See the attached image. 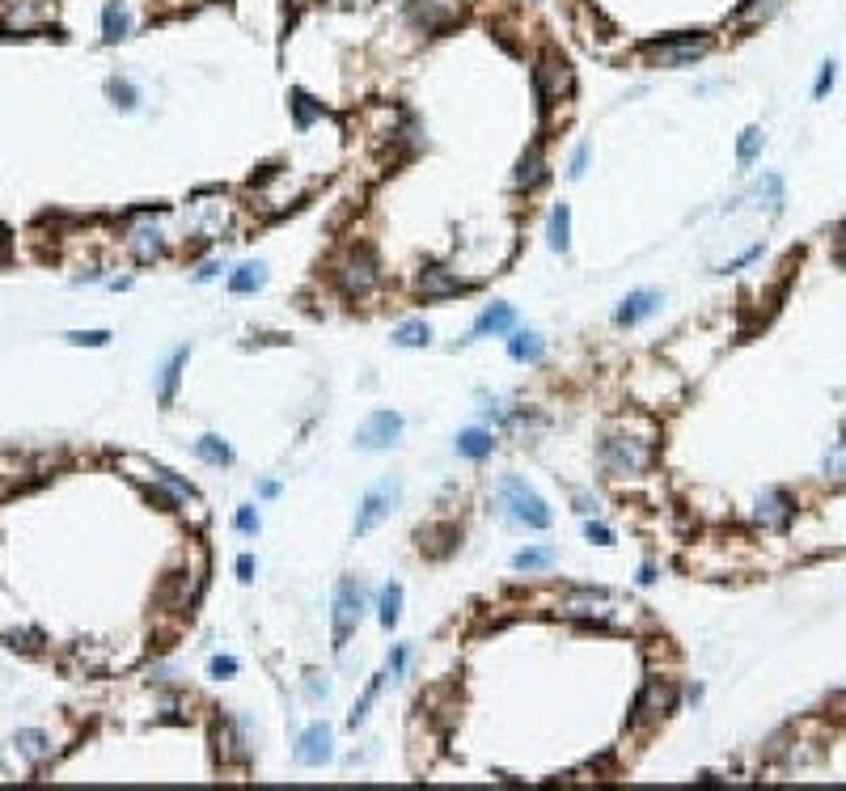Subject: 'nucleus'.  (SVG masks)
I'll return each mask as SVG.
<instances>
[{"label":"nucleus","instance_id":"nucleus-42","mask_svg":"<svg viewBox=\"0 0 846 791\" xmlns=\"http://www.w3.org/2000/svg\"><path fill=\"white\" fill-rule=\"evenodd\" d=\"M584 538L593 541V546H614V529H610V525H601V521H588V525H584Z\"/></svg>","mask_w":846,"mask_h":791},{"label":"nucleus","instance_id":"nucleus-6","mask_svg":"<svg viewBox=\"0 0 846 791\" xmlns=\"http://www.w3.org/2000/svg\"><path fill=\"white\" fill-rule=\"evenodd\" d=\"M711 51V39L707 35H669L660 42H648L643 47V59L652 68H690L694 59H703Z\"/></svg>","mask_w":846,"mask_h":791},{"label":"nucleus","instance_id":"nucleus-36","mask_svg":"<svg viewBox=\"0 0 846 791\" xmlns=\"http://www.w3.org/2000/svg\"><path fill=\"white\" fill-rule=\"evenodd\" d=\"M821 470H826L829 483H846V441H838L834 449H829L826 462H821Z\"/></svg>","mask_w":846,"mask_h":791},{"label":"nucleus","instance_id":"nucleus-40","mask_svg":"<svg viewBox=\"0 0 846 791\" xmlns=\"http://www.w3.org/2000/svg\"><path fill=\"white\" fill-rule=\"evenodd\" d=\"M258 525H263V521H258V512H254V503H246V508H237V517H233V529H237V534H246V538H254V534H258Z\"/></svg>","mask_w":846,"mask_h":791},{"label":"nucleus","instance_id":"nucleus-10","mask_svg":"<svg viewBox=\"0 0 846 791\" xmlns=\"http://www.w3.org/2000/svg\"><path fill=\"white\" fill-rule=\"evenodd\" d=\"M292 757H296V766H327L335 757V728L330 724H309L305 733L296 736Z\"/></svg>","mask_w":846,"mask_h":791},{"label":"nucleus","instance_id":"nucleus-41","mask_svg":"<svg viewBox=\"0 0 846 791\" xmlns=\"http://www.w3.org/2000/svg\"><path fill=\"white\" fill-rule=\"evenodd\" d=\"M774 9H779V0H741V9H736V18L753 21V18H766V13H774Z\"/></svg>","mask_w":846,"mask_h":791},{"label":"nucleus","instance_id":"nucleus-14","mask_svg":"<svg viewBox=\"0 0 846 791\" xmlns=\"http://www.w3.org/2000/svg\"><path fill=\"white\" fill-rule=\"evenodd\" d=\"M656 309H660V292L656 288H634L627 292L622 301H618L614 309V322L618 326H639V322H648Z\"/></svg>","mask_w":846,"mask_h":791},{"label":"nucleus","instance_id":"nucleus-45","mask_svg":"<svg viewBox=\"0 0 846 791\" xmlns=\"http://www.w3.org/2000/svg\"><path fill=\"white\" fill-rule=\"evenodd\" d=\"M829 89H834V59H826V64H821V73H817V85H812V97H826Z\"/></svg>","mask_w":846,"mask_h":791},{"label":"nucleus","instance_id":"nucleus-43","mask_svg":"<svg viewBox=\"0 0 846 791\" xmlns=\"http://www.w3.org/2000/svg\"><path fill=\"white\" fill-rule=\"evenodd\" d=\"M237 673V660L233 657H212L208 660V677H216V681H225V677Z\"/></svg>","mask_w":846,"mask_h":791},{"label":"nucleus","instance_id":"nucleus-11","mask_svg":"<svg viewBox=\"0 0 846 791\" xmlns=\"http://www.w3.org/2000/svg\"><path fill=\"white\" fill-rule=\"evenodd\" d=\"M462 288H465L462 275L441 267V263H427V267L415 275V292H419L423 301H449V296H458Z\"/></svg>","mask_w":846,"mask_h":791},{"label":"nucleus","instance_id":"nucleus-12","mask_svg":"<svg viewBox=\"0 0 846 791\" xmlns=\"http://www.w3.org/2000/svg\"><path fill=\"white\" fill-rule=\"evenodd\" d=\"M791 517H796V500H791L783 487H770V491H762L758 503H753V521L762 525V529H788Z\"/></svg>","mask_w":846,"mask_h":791},{"label":"nucleus","instance_id":"nucleus-3","mask_svg":"<svg viewBox=\"0 0 846 791\" xmlns=\"http://www.w3.org/2000/svg\"><path fill=\"white\" fill-rule=\"evenodd\" d=\"M596 453H601V465L610 479H634L652 465V444L639 436H605Z\"/></svg>","mask_w":846,"mask_h":791},{"label":"nucleus","instance_id":"nucleus-13","mask_svg":"<svg viewBox=\"0 0 846 791\" xmlns=\"http://www.w3.org/2000/svg\"><path fill=\"white\" fill-rule=\"evenodd\" d=\"M610 610H614V597H610V593H601V588H580V593H572V597L558 605V614H567V618H588V622H601V618H610Z\"/></svg>","mask_w":846,"mask_h":791},{"label":"nucleus","instance_id":"nucleus-25","mask_svg":"<svg viewBox=\"0 0 846 791\" xmlns=\"http://www.w3.org/2000/svg\"><path fill=\"white\" fill-rule=\"evenodd\" d=\"M558 559L555 546H525V550H517L512 555V572H525V576H534V572H546L550 563Z\"/></svg>","mask_w":846,"mask_h":791},{"label":"nucleus","instance_id":"nucleus-8","mask_svg":"<svg viewBox=\"0 0 846 791\" xmlns=\"http://www.w3.org/2000/svg\"><path fill=\"white\" fill-rule=\"evenodd\" d=\"M673 707H677L673 686H669L665 677H648L643 690H639L634 703H631V728H648V724H656V719H665Z\"/></svg>","mask_w":846,"mask_h":791},{"label":"nucleus","instance_id":"nucleus-1","mask_svg":"<svg viewBox=\"0 0 846 791\" xmlns=\"http://www.w3.org/2000/svg\"><path fill=\"white\" fill-rule=\"evenodd\" d=\"M330 284L343 292L347 301H365L368 292L381 284V263L368 246H347L335 263H330Z\"/></svg>","mask_w":846,"mask_h":791},{"label":"nucleus","instance_id":"nucleus-50","mask_svg":"<svg viewBox=\"0 0 846 791\" xmlns=\"http://www.w3.org/2000/svg\"><path fill=\"white\" fill-rule=\"evenodd\" d=\"M639 584H656V567H652V563H643V567H639Z\"/></svg>","mask_w":846,"mask_h":791},{"label":"nucleus","instance_id":"nucleus-53","mask_svg":"<svg viewBox=\"0 0 846 791\" xmlns=\"http://www.w3.org/2000/svg\"><path fill=\"white\" fill-rule=\"evenodd\" d=\"M842 441H846V424H842Z\"/></svg>","mask_w":846,"mask_h":791},{"label":"nucleus","instance_id":"nucleus-2","mask_svg":"<svg viewBox=\"0 0 846 791\" xmlns=\"http://www.w3.org/2000/svg\"><path fill=\"white\" fill-rule=\"evenodd\" d=\"M365 610H368V597H365V584L360 580L343 576L339 584H335V610H330V648L335 652H343L347 639L360 631V622H365Z\"/></svg>","mask_w":846,"mask_h":791},{"label":"nucleus","instance_id":"nucleus-29","mask_svg":"<svg viewBox=\"0 0 846 791\" xmlns=\"http://www.w3.org/2000/svg\"><path fill=\"white\" fill-rule=\"evenodd\" d=\"M389 343H394V348H427V343H432V326H427L423 318H411L403 326H394Z\"/></svg>","mask_w":846,"mask_h":791},{"label":"nucleus","instance_id":"nucleus-9","mask_svg":"<svg viewBox=\"0 0 846 791\" xmlns=\"http://www.w3.org/2000/svg\"><path fill=\"white\" fill-rule=\"evenodd\" d=\"M403 415L398 411H389V406H381V411H373L365 424L356 427V449H365V453H381V449H394V444L403 441Z\"/></svg>","mask_w":846,"mask_h":791},{"label":"nucleus","instance_id":"nucleus-52","mask_svg":"<svg viewBox=\"0 0 846 791\" xmlns=\"http://www.w3.org/2000/svg\"><path fill=\"white\" fill-rule=\"evenodd\" d=\"M4 250H9V233L0 229V254H4Z\"/></svg>","mask_w":846,"mask_h":791},{"label":"nucleus","instance_id":"nucleus-18","mask_svg":"<svg viewBox=\"0 0 846 791\" xmlns=\"http://www.w3.org/2000/svg\"><path fill=\"white\" fill-rule=\"evenodd\" d=\"M263 284H267V263H263V258L237 263V267L229 271V292L233 296H250V292H258Z\"/></svg>","mask_w":846,"mask_h":791},{"label":"nucleus","instance_id":"nucleus-4","mask_svg":"<svg viewBox=\"0 0 846 791\" xmlns=\"http://www.w3.org/2000/svg\"><path fill=\"white\" fill-rule=\"evenodd\" d=\"M500 500H504V508H508V517L517 525H525V529H546V525H550L546 500H542L525 479H517V474H504L500 479Z\"/></svg>","mask_w":846,"mask_h":791},{"label":"nucleus","instance_id":"nucleus-26","mask_svg":"<svg viewBox=\"0 0 846 791\" xmlns=\"http://www.w3.org/2000/svg\"><path fill=\"white\" fill-rule=\"evenodd\" d=\"M127 30H132L127 4H123V0H106V9H102V39L119 42V39H127Z\"/></svg>","mask_w":846,"mask_h":791},{"label":"nucleus","instance_id":"nucleus-34","mask_svg":"<svg viewBox=\"0 0 846 791\" xmlns=\"http://www.w3.org/2000/svg\"><path fill=\"white\" fill-rule=\"evenodd\" d=\"M106 97L115 102L119 111H135V102H140V94H135L132 81H119V77L106 81Z\"/></svg>","mask_w":846,"mask_h":791},{"label":"nucleus","instance_id":"nucleus-17","mask_svg":"<svg viewBox=\"0 0 846 791\" xmlns=\"http://www.w3.org/2000/svg\"><path fill=\"white\" fill-rule=\"evenodd\" d=\"M191 360V348H173L170 360L161 365V377H157V403L161 406H173L178 398V386H182V368Z\"/></svg>","mask_w":846,"mask_h":791},{"label":"nucleus","instance_id":"nucleus-46","mask_svg":"<svg viewBox=\"0 0 846 791\" xmlns=\"http://www.w3.org/2000/svg\"><path fill=\"white\" fill-rule=\"evenodd\" d=\"M254 572H258V563H254L250 555H237V580H242V584H250Z\"/></svg>","mask_w":846,"mask_h":791},{"label":"nucleus","instance_id":"nucleus-23","mask_svg":"<svg viewBox=\"0 0 846 791\" xmlns=\"http://www.w3.org/2000/svg\"><path fill=\"white\" fill-rule=\"evenodd\" d=\"M216 753H220V757H237V762L250 757L246 736H242V728H237L233 719H216Z\"/></svg>","mask_w":846,"mask_h":791},{"label":"nucleus","instance_id":"nucleus-31","mask_svg":"<svg viewBox=\"0 0 846 791\" xmlns=\"http://www.w3.org/2000/svg\"><path fill=\"white\" fill-rule=\"evenodd\" d=\"M26 474H30V465L21 462V457H9V453H0V495L18 491V487L26 483Z\"/></svg>","mask_w":846,"mask_h":791},{"label":"nucleus","instance_id":"nucleus-37","mask_svg":"<svg viewBox=\"0 0 846 791\" xmlns=\"http://www.w3.org/2000/svg\"><path fill=\"white\" fill-rule=\"evenodd\" d=\"M406 664H411V643H394V648H389V657H385V677H389V681H398V677L406 673Z\"/></svg>","mask_w":846,"mask_h":791},{"label":"nucleus","instance_id":"nucleus-30","mask_svg":"<svg viewBox=\"0 0 846 791\" xmlns=\"http://www.w3.org/2000/svg\"><path fill=\"white\" fill-rule=\"evenodd\" d=\"M13 745H18V753H21V757H30V762L51 757V736L39 733V728H21V733L13 736Z\"/></svg>","mask_w":846,"mask_h":791},{"label":"nucleus","instance_id":"nucleus-15","mask_svg":"<svg viewBox=\"0 0 846 791\" xmlns=\"http://www.w3.org/2000/svg\"><path fill=\"white\" fill-rule=\"evenodd\" d=\"M517 326V313H512V305H504V301H491V305L482 309L479 318H474V326H470V339H500V334H508V330Z\"/></svg>","mask_w":846,"mask_h":791},{"label":"nucleus","instance_id":"nucleus-21","mask_svg":"<svg viewBox=\"0 0 846 791\" xmlns=\"http://www.w3.org/2000/svg\"><path fill=\"white\" fill-rule=\"evenodd\" d=\"M508 356L517 360V365H542V356H546V348H542V339L534 334V330H508Z\"/></svg>","mask_w":846,"mask_h":791},{"label":"nucleus","instance_id":"nucleus-24","mask_svg":"<svg viewBox=\"0 0 846 791\" xmlns=\"http://www.w3.org/2000/svg\"><path fill=\"white\" fill-rule=\"evenodd\" d=\"M195 457L208 465H233V444L225 441V436H216V432H204V436L195 441Z\"/></svg>","mask_w":846,"mask_h":791},{"label":"nucleus","instance_id":"nucleus-7","mask_svg":"<svg viewBox=\"0 0 846 791\" xmlns=\"http://www.w3.org/2000/svg\"><path fill=\"white\" fill-rule=\"evenodd\" d=\"M398 500H403V483L398 479H381V483H373L365 491V500H360V508H356V521H351V534L356 538H368L377 525L398 508Z\"/></svg>","mask_w":846,"mask_h":791},{"label":"nucleus","instance_id":"nucleus-5","mask_svg":"<svg viewBox=\"0 0 846 791\" xmlns=\"http://www.w3.org/2000/svg\"><path fill=\"white\" fill-rule=\"evenodd\" d=\"M572 89H576L572 59L563 56V51H555V47H546L538 56V68H534V94H538V102L550 106L558 97H572Z\"/></svg>","mask_w":846,"mask_h":791},{"label":"nucleus","instance_id":"nucleus-51","mask_svg":"<svg viewBox=\"0 0 846 791\" xmlns=\"http://www.w3.org/2000/svg\"><path fill=\"white\" fill-rule=\"evenodd\" d=\"M593 508H596V503L588 500V495H576V512H584V517H588V512H593Z\"/></svg>","mask_w":846,"mask_h":791},{"label":"nucleus","instance_id":"nucleus-48","mask_svg":"<svg viewBox=\"0 0 846 791\" xmlns=\"http://www.w3.org/2000/svg\"><path fill=\"white\" fill-rule=\"evenodd\" d=\"M9 643H13V648H35L39 635H35V631H21V635H18V631H9Z\"/></svg>","mask_w":846,"mask_h":791},{"label":"nucleus","instance_id":"nucleus-44","mask_svg":"<svg viewBox=\"0 0 846 791\" xmlns=\"http://www.w3.org/2000/svg\"><path fill=\"white\" fill-rule=\"evenodd\" d=\"M220 271H229L225 258H208V263H199V271H195V284H208V280H216Z\"/></svg>","mask_w":846,"mask_h":791},{"label":"nucleus","instance_id":"nucleus-20","mask_svg":"<svg viewBox=\"0 0 846 791\" xmlns=\"http://www.w3.org/2000/svg\"><path fill=\"white\" fill-rule=\"evenodd\" d=\"M453 449H458V457H465V462H482V457H491L496 436H491L487 427H465V432H458Z\"/></svg>","mask_w":846,"mask_h":791},{"label":"nucleus","instance_id":"nucleus-47","mask_svg":"<svg viewBox=\"0 0 846 791\" xmlns=\"http://www.w3.org/2000/svg\"><path fill=\"white\" fill-rule=\"evenodd\" d=\"M753 258H762V246H750V250L741 254V258H732L728 267H719V271H741V267H750Z\"/></svg>","mask_w":846,"mask_h":791},{"label":"nucleus","instance_id":"nucleus-16","mask_svg":"<svg viewBox=\"0 0 846 791\" xmlns=\"http://www.w3.org/2000/svg\"><path fill=\"white\" fill-rule=\"evenodd\" d=\"M127 250H132L140 263H153V258H161V254H165V233L157 229V225H144V220H135L132 229H127Z\"/></svg>","mask_w":846,"mask_h":791},{"label":"nucleus","instance_id":"nucleus-28","mask_svg":"<svg viewBox=\"0 0 846 791\" xmlns=\"http://www.w3.org/2000/svg\"><path fill=\"white\" fill-rule=\"evenodd\" d=\"M288 97H292L288 111H292V123H296V132H309V127L322 119V102H313L305 89H292Z\"/></svg>","mask_w":846,"mask_h":791},{"label":"nucleus","instance_id":"nucleus-32","mask_svg":"<svg viewBox=\"0 0 846 791\" xmlns=\"http://www.w3.org/2000/svg\"><path fill=\"white\" fill-rule=\"evenodd\" d=\"M762 144H766L762 127H745L741 140H736V165H741V170H750L753 161H758V153H762Z\"/></svg>","mask_w":846,"mask_h":791},{"label":"nucleus","instance_id":"nucleus-22","mask_svg":"<svg viewBox=\"0 0 846 791\" xmlns=\"http://www.w3.org/2000/svg\"><path fill=\"white\" fill-rule=\"evenodd\" d=\"M546 242L555 254H567L572 250V208L567 204H555L550 208V220H546Z\"/></svg>","mask_w":846,"mask_h":791},{"label":"nucleus","instance_id":"nucleus-35","mask_svg":"<svg viewBox=\"0 0 846 791\" xmlns=\"http://www.w3.org/2000/svg\"><path fill=\"white\" fill-rule=\"evenodd\" d=\"M753 195H758V199H766L770 212H779V208H783V178H779V174H762V182L753 187Z\"/></svg>","mask_w":846,"mask_h":791},{"label":"nucleus","instance_id":"nucleus-39","mask_svg":"<svg viewBox=\"0 0 846 791\" xmlns=\"http://www.w3.org/2000/svg\"><path fill=\"white\" fill-rule=\"evenodd\" d=\"M588 161H593V144L584 140V144H576L572 157H567V178H584L588 174Z\"/></svg>","mask_w":846,"mask_h":791},{"label":"nucleus","instance_id":"nucleus-49","mask_svg":"<svg viewBox=\"0 0 846 791\" xmlns=\"http://www.w3.org/2000/svg\"><path fill=\"white\" fill-rule=\"evenodd\" d=\"M258 495H263V500H275V495H280V483H275V479H263V483H258Z\"/></svg>","mask_w":846,"mask_h":791},{"label":"nucleus","instance_id":"nucleus-38","mask_svg":"<svg viewBox=\"0 0 846 791\" xmlns=\"http://www.w3.org/2000/svg\"><path fill=\"white\" fill-rule=\"evenodd\" d=\"M73 348H106L111 343V330H68L64 334Z\"/></svg>","mask_w":846,"mask_h":791},{"label":"nucleus","instance_id":"nucleus-27","mask_svg":"<svg viewBox=\"0 0 846 791\" xmlns=\"http://www.w3.org/2000/svg\"><path fill=\"white\" fill-rule=\"evenodd\" d=\"M398 618H403V584L389 580V584L381 588V601H377V622H381L385 631H394Z\"/></svg>","mask_w":846,"mask_h":791},{"label":"nucleus","instance_id":"nucleus-33","mask_svg":"<svg viewBox=\"0 0 846 791\" xmlns=\"http://www.w3.org/2000/svg\"><path fill=\"white\" fill-rule=\"evenodd\" d=\"M381 681H385V673H377L373 681H368V690L360 695V703L351 707V715H347V728H360L368 719V711H373V703H377V695H381Z\"/></svg>","mask_w":846,"mask_h":791},{"label":"nucleus","instance_id":"nucleus-19","mask_svg":"<svg viewBox=\"0 0 846 791\" xmlns=\"http://www.w3.org/2000/svg\"><path fill=\"white\" fill-rule=\"evenodd\" d=\"M542 178H546V157H542V144H529V149H525V157L517 161L512 187H517V191H534Z\"/></svg>","mask_w":846,"mask_h":791}]
</instances>
